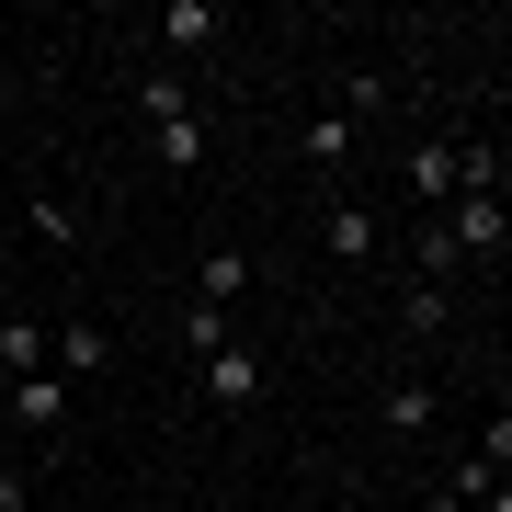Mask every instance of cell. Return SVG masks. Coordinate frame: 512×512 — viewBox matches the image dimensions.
<instances>
[{"label": "cell", "instance_id": "obj_1", "mask_svg": "<svg viewBox=\"0 0 512 512\" xmlns=\"http://www.w3.org/2000/svg\"><path fill=\"white\" fill-rule=\"evenodd\" d=\"M444 251L501 262V194H456V205H444Z\"/></svg>", "mask_w": 512, "mask_h": 512}, {"label": "cell", "instance_id": "obj_2", "mask_svg": "<svg viewBox=\"0 0 512 512\" xmlns=\"http://www.w3.org/2000/svg\"><path fill=\"white\" fill-rule=\"evenodd\" d=\"M57 421H69V376H12V433H57Z\"/></svg>", "mask_w": 512, "mask_h": 512}, {"label": "cell", "instance_id": "obj_3", "mask_svg": "<svg viewBox=\"0 0 512 512\" xmlns=\"http://www.w3.org/2000/svg\"><path fill=\"white\" fill-rule=\"evenodd\" d=\"M319 239H330V262H376V217H365V205H319Z\"/></svg>", "mask_w": 512, "mask_h": 512}, {"label": "cell", "instance_id": "obj_4", "mask_svg": "<svg viewBox=\"0 0 512 512\" xmlns=\"http://www.w3.org/2000/svg\"><path fill=\"white\" fill-rule=\"evenodd\" d=\"M205 387H217L228 410H251V399H262V353H239V342H217V353H205Z\"/></svg>", "mask_w": 512, "mask_h": 512}, {"label": "cell", "instance_id": "obj_5", "mask_svg": "<svg viewBox=\"0 0 512 512\" xmlns=\"http://www.w3.org/2000/svg\"><path fill=\"white\" fill-rule=\"evenodd\" d=\"M376 410H387V433H399V444H410V433H433V387H421V376H399Z\"/></svg>", "mask_w": 512, "mask_h": 512}, {"label": "cell", "instance_id": "obj_6", "mask_svg": "<svg viewBox=\"0 0 512 512\" xmlns=\"http://www.w3.org/2000/svg\"><path fill=\"white\" fill-rule=\"evenodd\" d=\"M160 46H217V12H205V0H171V12H160Z\"/></svg>", "mask_w": 512, "mask_h": 512}, {"label": "cell", "instance_id": "obj_7", "mask_svg": "<svg viewBox=\"0 0 512 512\" xmlns=\"http://www.w3.org/2000/svg\"><path fill=\"white\" fill-rule=\"evenodd\" d=\"M410 194L421 205H456V148H421V160H410Z\"/></svg>", "mask_w": 512, "mask_h": 512}, {"label": "cell", "instance_id": "obj_8", "mask_svg": "<svg viewBox=\"0 0 512 512\" xmlns=\"http://www.w3.org/2000/svg\"><path fill=\"white\" fill-rule=\"evenodd\" d=\"M0 365H12V376H46V330L35 319H0Z\"/></svg>", "mask_w": 512, "mask_h": 512}, {"label": "cell", "instance_id": "obj_9", "mask_svg": "<svg viewBox=\"0 0 512 512\" xmlns=\"http://www.w3.org/2000/svg\"><path fill=\"white\" fill-rule=\"evenodd\" d=\"M228 296H251V251H205V308H228Z\"/></svg>", "mask_w": 512, "mask_h": 512}, {"label": "cell", "instance_id": "obj_10", "mask_svg": "<svg viewBox=\"0 0 512 512\" xmlns=\"http://www.w3.org/2000/svg\"><path fill=\"white\" fill-rule=\"evenodd\" d=\"M444 319H456V296H444V285H410V308H399V330H410V342H433Z\"/></svg>", "mask_w": 512, "mask_h": 512}, {"label": "cell", "instance_id": "obj_11", "mask_svg": "<svg viewBox=\"0 0 512 512\" xmlns=\"http://www.w3.org/2000/svg\"><path fill=\"white\" fill-rule=\"evenodd\" d=\"M57 365H69V376H103V330L69 319V330H57Z\"/></svg>", "mask_w": 512, "mask_h": 512}, {"label": "cell", "instance_id": "obj_12", "mask_svg": "<svg viewBox=\"0 0 512 512\" xmlns=\"http://www.w3.org/2000/svg\"><path fill=\"white\" fill-rule=\"evenodd\" d=\"M205 160V126H194V114H183V126H160V171H194Z\"/></svg>", "mask_w": 512, "mask_h": 512}, {"label": "cell", "instance_id": "obj_13", "mask_svg": "<svg viewBox=\"0 0 512 512\" xmlns=\"http://www.w3.org/2000/svg\"><path fill=\"white\" fill-rule=\"evenodd\" d=\"M137 114H148V126H183L194 103H183V80H148V92H137Z\"/></svg>", "mask_w": 512, "mask_h": 512}, {"label": "cell", "instance_id": "obj_14", "mask_svg": "<svg viewBox=\"0 0 512 512\" xmlns=\"http://www.w3.org/2000/svg\"><path fill=\"white\" fill-rule=\"evenodd\" d=\"M35 239H46V251H69V239H80V217H69L57 194H35Z\"/></svg>", "mask_w": 512, "mask_h": 512}, {"label": "cell", "instance_id": "obj_15", "mask_svg": "<svg viewBox=\"0 0 512 512\" xmlns=\"http://www.w3.org/2000/svg\"><path fill=\"white\" fill-rule=\"evenodd\" d=\"M421 512H467V501H456V490H433V501H421Z\"/></svg>", "mask_w": 512, "mask_h": 512}, {"label": "cell", "instance_id": "obj_16", "mask_svg": "<svg viewBox=\"0 0 512 512\" xmlns=\"http://www.w3.org/2000/svg\"><path fill=\"white\" fill-rule=\"evenodd\" d=\"M23 512H35V501H23Z\"/></svg>", "mask_w": 512, "mask_h": 512}]
</instances>
